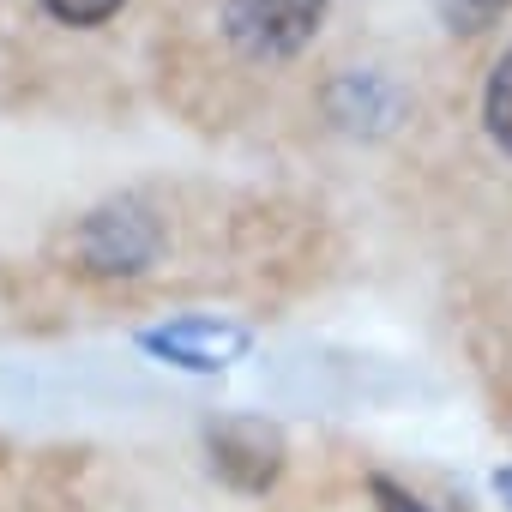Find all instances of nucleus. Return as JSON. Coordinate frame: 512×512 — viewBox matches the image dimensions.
<instances>
[{
  "label": "nucleus",
  "instance_id": "nucleus-4",
  "mask_svg": "<svg viewBox=\"0 0 512 512\" xmlns=\"http://www.w3.org/2000/svg\"><path fill=\"white\" fill-rule=\"evenodd\" d=\"M211 452H217V470L235 488H272L278 482V464H284V446H278V434L266 422H229L211 440Z\"/></svg>",
  "mask_w": 512,
  "mask_h": 512
},
{
  "label": "nucleus",
  "instance_id": "nucleus-5",
  "mask_svg": "<svg viewBox=\"0 0 512 512\" xmlns=\"http://www.w3.org/2000/svg\"><path fill=\"white\" fill-rule=\"evenodd\" d=\"M482 121H488V139L512 157V43L500 49L488 85H482Z\"/></svg>",
  "mask_w": 512,
  "mask_h": 512
},
{
  "label": "nucleus",
  "instance_id": "nucleus-1",
  "mask_svg": "<svg viewBox=\"0 0 512 512\" xmlns=\"http://www.w3.org/2000/svg\"><path fill=\"white\" fill-rule=\"evenodd\" d=\"M332 0H223V37L241 61H296L326 31Z\"/></svg>",
  "mask_w": 512,
  "mask_h": 512
},
{
  "label": "nucleus",
  "instance_id": "nucleus-2",
  "mask_svg": "<svg viewBox=\"0 0 512 512\" xmlns=\"http://www.w3.org/2000/svg\"><path fill=\"white\" fill-rule=\"evenodd\" d=\"M163 253V223L139 199H109L79 223V260L97 278H139Z\"/></svg>",
  "mask_w": 512,
  "mask_h": 512
},
{
  "label": "nucleus",
  "instance_id": "nucleus-7",
  "mask_svg": "<svg viewBox=\"0 0 512 512\" xmlns=\"http://www.w3.org/2000/svg\"><path fill=\"white\" fill-rule=\"evenodd\" d=\"M37 7L55 19V25H73V31H97V25H109L127 0H37Z\"/></svg>",
  "mask_w": 512,
  "mask_h": 512
},
{
  "label": "nucleus",
  "instance_id": "nucleus-3",
  "mask_svg": "<svg viewBox=\"0 0 512 512\" xmlns=\"http://www.w3.org/2000/svg\"><path fill=\"white\" fill-rule=\"evenodd\" d=\"M139 350H151L157 362H169L181 374H223L253 350V332L235 320H217V314H175L163 326H145Z\"/></svg>",
  "mask_w": 512,
  "mask_h": 512
},
{
  "label": "nucleus",
  "instance_id": "nucleus-6",
  "mask_svg": "<svg viewBox=\"0 0 512 512\" xmlns=\"http://www.w3.org/2000/svg\"><path fill=\"white\" fill-rule=\"evenodd\" d=\"M512 7V0H434V13H440V25L446 31H488V25H500V13Z\"/></svg>",
  "mask_w": 512,
  "mask_h": 512
},
{
  "label": "nucleus",
  "instance_id": "nucleus-8",
  "mask_svg": "<svg viewBox=\"0 0 512 512\" xmlns=\"http://www.w3.org/2000/svg\"><path fill=\"white\" fill-rule=\"evenodd\" d=\"M368 488H374V500H380V512H428V506H422V500H416L410 488H398L392 476H374Z\"/></svg>",
  "mask_w": 512,
  "mask_h": 512
}]
</instances>
